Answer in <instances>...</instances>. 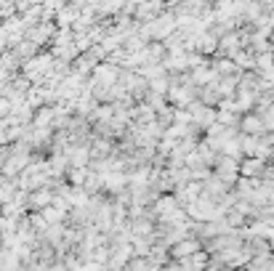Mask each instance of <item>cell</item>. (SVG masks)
<instances>
[{"label": "cell", "mask_w": 274, "mask_h": 271, "mask_svg": "<svg viewBox=\"0 0 274 271\" xmlns=\"http://www.w3.org/2000/svg\"><path fill=\"white\" fill-rule=\"evenodd\" d=\"M240 173H250V176H256V173H264V162H261V160H248L242 168H240Z\"/></svg>", "instance_id": "1"}, {"label": "cell", "mask_w": 274, "mask_h": 271, "mask_svg": "<svg viewBox=\"0 0 274 271\" xmlns=\"http://www.w3.org/2000/svg\"><path fill=\"white\" fill-rule=\"evenodd\" d=\"M242 128H245V131H250V133H261V131H264V125H261L258 117H245Z\"/></svg>", "instance_id": "2"}, {"label": "cell", "mask_w": 274, "mask_h": 271, "mask_svg": "<svg viewBox=\"0 0 274 271\" xmlns=\"http://www.w3.org/2000/svg\"><path fill=\"white\" fill-rule=\"evenodd\" d=\"M192 253H197V242H181L176 247V255H192Z\"/></svg>", "instance_id": "3"}]
</instances>
